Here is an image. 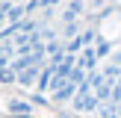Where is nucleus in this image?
Wrapping results in <instances>:
<instances>
[{
  "label": "nucleus",
  "mask_w": 121,
  "mask_h": 118,
  "mask_svg": "<svg viewBox=\"0 0 121 118\" xmlns=\"http://www.w3.org/2000/svg\"><path fill=\"white\" fill-rule=\"evenodd\" d=\"M109 50H112V44L106 38H98V44H95V53H98V59L100 56H109Z\"/></svg>",
  "instance_id": "7"
},
{
  "label": "nucleus",
  "mask_w": 121,
  "mask_h": 118,
  "mask_svg": "<svg viewBox=\"0 0 121 118\" xmlns=\"http://www.w3.org/2000/svg\"><path fill=\"white\" fill-rule=\"evenodd\" d=\"M39 77H41V68H30V71H24V74H18V80H21L24 86H33V83H39Z\"/></svg>",
  "instance_id": "5"
},
{
  "label": "nucleus",
  "mask_w": 121,
  "mask_h": 118,
  "mask_svg": "<svg viewBox=\"0 0 121 118\" xmlns=\"http://www.w3.org/2000/svg\"><path fill=\"white\" fill-rule=\"evenodd\" d=\"M9 109L15 112V115H27V112H30V106H27V103H21V100H12V106H9Z\"/></svg>",
  "instance_id": "8"
},
{
  "label": "nucleus",
  "mask_w": 121,
  "mask_h": 118,
  "mask_svg": "<svg viewBox=\"0 0 121 118\" xmlns=\"http://www.w3.org/2000/svg\"><path fill=\"white\" fill-rule=\"evenodd\" d=\"M77 65H80L86 74H95V71H98V53H95V47H83V53L77 56Z\"/></svg>",
  "instance_id": "1"
},
{
  "label": "nucleus",
  "mask_w": 121,
  "mask_h": 118,
  "mask_svg": "<svg viewBox=\"0 0 121 118\" xmlns=\"http://www.w3.org/2000/svg\"><path fill=\"white\" fill-rule=\"evenodd\" d=\"M53 74H56V65H50V62H47L44 68H41V77H39V83H35V88H39V92H50Z\"/></svg>",
  "instance_id": "2"
},
{
  "label": "nucleus",
  "mask_w": 121,
  "mask_h": 118,
  "mask_svg": "<svg viewBox=\"0 0 121 118\" xmlns=\"http://www.w3.org/2000/svg\"><path fill=\"white\" fill-rule=\"evenodd\" d=\"M74 106H77V109H83V112H92V109H98V106H100V100L95 97V94H86V97L77 94V97H74Z\"/></svg>",
  "instance_id": "3"
},
{
  "label": "nucleus",
  "mask_w": 121,
  "mask_h": 118,
  "mask_svg": "<svg viewBox=\"0 0 121 118\" xmlns=\"http://www.w3.org/2000/svg\"><path fill=\"white\" fill-rule=\"evenodd\" d=\"M24 6H9V15H6V21H12V24H21L24 21Z\"/></svg>",
  "instance_id": "6"
},
{
  "label": "nucleus",
  "mask_w": 121,
  "mask_h": 118,
  "mask_svg": "<svg viewBox=\"0 0 121 118\" xmlns=\"http://www.w3.org/2000/svg\"><path fill=\"white\" fill-rule=\"evenodd\" d=\"M77 88H80V86L68 80L62 88H59V92H53V100H74V97H77Z\"/></svg>",
  "instance_id": "4"
},
{
  "label": "nucleus",
  "mask_w": 121,
  "mask_h": 118,
  "mask_svg": "<svg viewBox=\"0 0 121 118\" xmlns=\"http://www.w3.org/2000/svg\"><path fill=\"white\" fill-rule=\"evenodd\" d=\"M0 80H3V83L15 80V74H12V68H0Z\"/></svg>",
  "instance_id": "9"
}]
</instances>
